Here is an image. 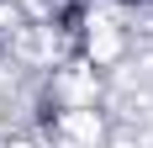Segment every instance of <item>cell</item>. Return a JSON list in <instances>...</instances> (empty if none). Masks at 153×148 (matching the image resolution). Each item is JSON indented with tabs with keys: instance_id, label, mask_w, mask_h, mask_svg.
<instances>
[{
	"instance_id": "obj_1",
	"label": "cell",
	"mask_w": 153,
	"mask_h": 148,
	"mask_svg": "<svg viewBox=\"0 0 153 148\" xmlns=\"http://www.w3.org/2000/svg\"><path fill=\"white\" fill-rule=\"evenodd\" d=\"M111 5H122V11H153V0H111Z\"/></svg>"
}]
</instances>
